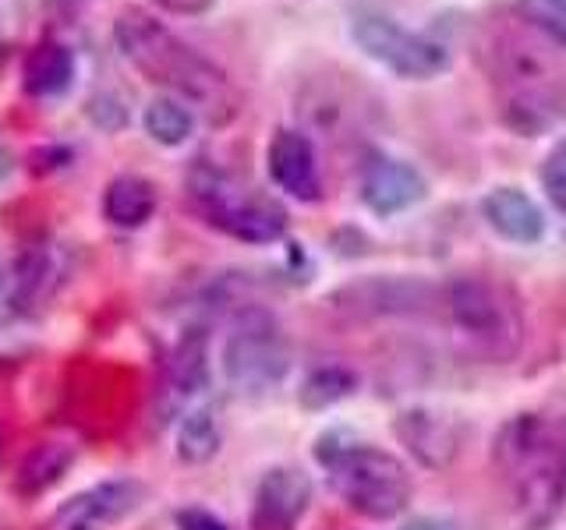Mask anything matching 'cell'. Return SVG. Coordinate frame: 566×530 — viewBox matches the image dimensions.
<instances>
[{
  "label": "cell",
  "mask_w": 566,
  "mask_h": 530,
  "mask_svg": "<svg viewBox=\"0 0 566 530\" xmlns=\"http://www.w3.org/2000/svg\"><path fill=\"white\" fill-rule=\"evenodd\" d=\"M114 43L142 78L167 88L174 99L199 106V110H230L227 71L209 61L202 50L185 43L170 25L142 8H124L114 22Z\"/></svg>",
  "instance_id": "cell-1"
},
{
  "label": "cell",
  "mask_w": 566,
  "mask_h": 530,
  "mask_svg": "<svg viewBox=\"0 0 566 530\" xmlns=\"http://www.w3.org/2000/svg\"><path fill=\"white\" fill-rule=\"evenodd\" d=\"M495 470L531 527L556 520L566 502V417L517 414L495 438Z\"/></svg>",
  "instance_id": "cell-2"
},
{
  "label": "cell",
  "mask_w": 566,
  "mask_h": 530,
  "mask_svg": "<svg viewBox=\"0 0 566 530\" xmlns=\"http://www.w3.org/2000/svg\"><path fill=\"white\" fill-rule=\"evenodd\" d=\"M315 459L326 467L333 491L347 509L368 520H394L411 502V474L394 453L368 442H347L344 435H323L315 446Z\"/></svg>",
  "instance_id": "cell-3"
},
{
  "label": "cell",
  "mask_w": 566,
  "mask_h": 530,
  "mask_svg": "<svg viewBox=\"0 0 566 530\" xmlns=\"http://www.w3.org/2000/svg\"><path fill=\"white\" fill-rule=\"evenodd\" d=\"M188 194L202 216L244 244H273L287 234V212L280 202L265 199L255 188L238 184L223 170L199 163L188 177Z\"/></svg>",
  "instance_id": "cell-4"
},
{
  "label": "cell",
  "mask_w": 566,
  "mask_h": 530,
  "mask_svg": "<svg viewBox=\"0 0 566 530\" xmlns=\"http://www.w3.org/2000/svg\"><path fill=\"white\" fill-rule=\"evenodd\" d=\"M447 311L464 329L474 347L492 361H510L524 343V315L510 290L500 283L460 276L447 287Z\"/></svg>",
  "instance_id": "cell-5"
},
{
  "label": "cell",
  "mask_w": 566,
  "mask_h": 530,
  "mask_svg": "<svg viewBox=\"0 0 566 530\" xmlns=\"http://www.w3.org/2000/svg\"><path fill=\"white\" fill-rule=\"evenodd\" d=\"M287 368L291 350L276 318L262 308L241 311L223 343V375L230 385H238L241 393H262L287 375Z\"/></svg>",
  "instance_id": "cell-6"
},
{
  "label": "cell",
  "mask_w": 566,
  "mask_h": 530,
  "mask_svg": "<svg viewBox=\"0 0 566 530\" xmlns=\"http://www.w3.org/2000/svg\"><path fill=\"white\" fill-rule=\"evenodd\" d=\"M350 40L358 43V50L368 61H376L389 75L407 78V82H429L450 67L447 46H439L429 35H421L376 11H365L354 18Z\"/></svg>",
  "instance_id": "cell-7"
},
{
  "label": "cell",
  "mask_w": 566,
  "mask_h": 530,
  "mask_svg": "<svg viewBox=\"0 0 566 530\" xmlns=\"http://www.w3.org/2000/svg\"><path fill=\"white\" fill-rule=\"evenodd\" d=\"M142 495L146 491L132 477H111V481H99L61 502L50 530H111L142 506Z\"/></svg>",
  "instance_id": "cell-8"
},
{
  "label": "cell",
  "mask_w": 566,
  "mask_h": 530,
  "mask_svg": "<svg viewBox=\"0 0 566 530\" xmlns=\"http://www.w3.org/2000/svg\"><path fill=\"white\" fill-rule=\"evenodd\" d=\"M265 170L273 184L297 202H318L323 177H318V156L308 135L294 128H280L265 146Z\"/></svg>",
  "instance_id": "cell-9"
},
{
  "label": "cell",
  "mask_w": 566,
  "mask_h": 530,
  "mask_svg": "<svg viewBox=\"0 0 566 530\" xmlns=\"http://www.w3.org/2000/svg\"><path fill=\"white\" fill-rule=\"evenodd\" d=\"M312 506V481L297 467H273L255 488L252 530H297Z\"/></svg>",
  "instance_id": "cell-10"
},
{
  "label": "cell",
  "mask_w": 566,
  "mask_h": 530,
  "mask_svg": "<svg viewBox=\"0 0 566 530\" xmlns=\"http://www.w3.org/2000/svg\"><path fill=\"white\" fill-rule=\"evenodd\" d=\"M424 177L397 156H371L361 170V202L376 212V216H397V212L411 209L424 199Z\"/></svg>",
  "instance_id": "cell-11"
},
{
  "label": "cell",
  "mask_w": 566,
  "mask_h": 530,
  "mask_svg": "<svg viewBox=\"0 0 566 530\" xmlns=\"http://www.w3.org/2000/svg\"><path fill=\"white\" fill-rule=\"evenodd\" d=\"M397 438L424 467H450L460 453V424L436 411H403L394 421Z\"/></svg>",
  "instance_id": "cell-12"
},
{
  "label": "cell",
  "mask_w": 566,
  "mask_h": 530,
  "mask_svg": "<svg viewBox=\"0 0 566 530\" xmlns=\"http://www.w3.org/2000/svg\"><path fill=\"white\" fill-rule=\"evenodd\" d=\"M485 223L513 244H538L545 237V216L538 202L521 188H492L482 202Z\"/></svg>",
  "instance_id": "cell-13"
},
{
  "label": "cell",
  "mask_w": 566,
  "mask_h": 530,
  "mask_svg": "<svg viewBox=\"0 0 566 530\" xmlns=\"http://www.w3.org/2000/svg\"><path fill=\"white\" fill-rule=\"evenodd\" d=\"M75 71H78V61H75V53H71V46L46 40L25 53L22 88L32 99H57L67 93L71 82H75Z\"/></svg>",
  "instance_id": "cell-14"
},
{
  "label": "cell",
  "mask_w": 566,
  "mask_h": 530,
  "mask_svg": "<svg viewBox=\"0 0 566 530\" xmlns=\"http://www.w3.org/2000/svg\"><path fill=\"white\" fill-rule=\"evenodd\" d=\"M156 212V188L138 173L114 177L103 191V216L120 230H138L153 220Z\"/></svg>",
  "instance_id": "cell-15"
},
{
  "label": "cell",
  "mask_w": 566,
  "mask_h": 530,
  "mask_svg": "<svg viewBox=\"0 0 566 530\" xmlns=\"http://www.w3.org/2000/svg\"><path fill=\"white\" fill-rule=\"evenodd\" d=\"M71 464H75V449H71L67 442H40V446L22 459L14 485L25 499H35V495H43L57 485L71 470Z\"/></svg>",
  "instance_id": "cell-16"
},
{
  "label": "cell",
  "mask_w": 566,
  "mask_h": 530,
  "mask_svg": "<svg viewBox=\"0 0 566 530\" xmlns=\"http://www.w3.org/2000/svg\"><path fill=\"white\" fill-rule=\"evenodd\" d=\"M167 379L177 396H195L209 382V340L202 329H191L181 336V343L174 347Z\"/></svg>",
  "instance_id": "cell-17"
},
{
  "label": "cell",
  "mask_w": 566,
  "mask_h": 530,
  "mask_svg": "<svg viewBox=\"0 0 566 530\" xmlns=\"http://www.w3.org/2000/svg\"><path fill=\"white\" fill-rule=\"evenodd\" d=\"M142 124H146V135L156 141V146L177 149L195 135V110L188 103L174 99V96H156L146 106V117H142Z\"/></svg>",
  "instance_id": "cell-18"
},
{
  "label": "cell",
  "mask_w": 566,
  "mask_h": 530,
  "mask_svg": "<svg viewBox=\"0 0 566 530\" xmlns=\"http://www.w3.org/2000/svg\"><path fill=\"white\" fill-rule=\"evenodd\" d=\"M220 453V424L209 411H195L177 428V456L185 464H209Z\"/></svg>",
  "instance_id": "cell-19"
},
{
  "label": "cell",
  "mask_w": 566,
  "mask_h": 530,
  "mask_svg": "<svg viewBox=\"0 0 566 530\" xmlns=\"http://www.w3.org/2000/svg\"><path fill=\"white\" fill-rule=\"evenodd\" d=\"M354 385H358V382H354V375L347 368H318L305 382H301L297 403L308 406V411H326V406L350 396Z\"/></svg>",
  "instance_id": "cell-20"
},
{
  "label": "cell",
  "mask_w": 566,
  "mask_h": 530,
  "mask_svg": "<svg viewBox=\"0 0 566 530\" xmlns=\"http://www.w3.org/2000/svg\"><path fill=\"white\" fill-rule=\"evenodd\" d=\"M521 14L553 43L566 46V0H521Z\"/></svg>",
  "instance_id": "cell-21"
},
{
  "label": "cell",
  "mask_w": 566,
  "mask_h": 530,
  "mask_svg": "<svg viewBox=\"0 0 566 530\" xmlns=\"http://www.w3.org/2000/svg\"><path fill=\"white\" fill-rule=\"evenodd\" d=\"M542 188L559 212H566V135L548 149L542 163Z\"/></svg>",
  "instance_id": "cell-22"
},
{
  "label": "cell",
  "mask_w": 566,
  "mask_h": 530,
  "mask_svg": "<svg viewBox=\"0 0 566 530\" xmlns=\"http://www.w3.org/2000/svg\"><path fill=\"white\" fill-rule=\"evenodd\" d=\"M177 530H227V523L206 509H181L177 512Z\"/></svg>",
  "instance_id": "cell-23"
},
{
  "label": "cell",
  "mask_w": 566,
  "mask_h": 530,
  "mask_svg": "<svg viewBox=\"0 0 566 530\" xmlns=\"http://www.w3.org/2000/svg\"><path fill=\"white\" fill-rule=\"evenodd\" d=\"M153 4L167 14H177V18H199L217 8V0H153Z\"/></svg>",
  "instance_id": "cell-24"
},
{
  "label": "cell",
  "mask_w": 566,
  "mask_h": 530,
  "mask_svg": "<svg viewBox=\"0 0 566 530\" xmlns=\"http://www.w3.org/2000/svg\"><path fill=\"white\" fill-rule=\"evenodd\" d=\"M400 530H453V523L436 520V517H418V520H411V523H403Z\"/></svg>",
  "instance_id": "cell-25"
},
{
  "label": "cell",
  "mask_w": 566,
  "mask_h": 530,
  "mask_svg": "<svg viewBox=\"0 0 566 530\" xmlns=\"http://www.w3.org/2000/svg\"><path fill=\"white\" fill-rule=\"evenodd\" d=\"M4 173H8V152L0 149V177H4Z\"/></svg>",
  "instance_id": "cell-26"
},
{
  "label": "cell",
  "mask_w": 566,
  "mask_h": 530,
  "mask_svg": "<svg viewBox=\"0 0 566 530\" xmlns=\"http://www.w3.org/2000/svg\"><path fill=\"white\" fill-rule=\"evenodd\" d=\"M0 287H4V262H0Z\"/></svg>",
  "instance_id": "cell-27"
},
{
  "label": "cell",
  "mask_w": 566,
  "mask_h": 530,
  "mask_svg": "<svg viewBox=\"0 0 566 530\" xmlns=\"http://www.w3.org/2000/svg\"><path fill=\"white\" fill-rule=\"evenodd\" d=\"M0 464H4V446H0Z\"/></svg>",
  "instance_id": "cell-28"
}]
</instances>
